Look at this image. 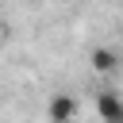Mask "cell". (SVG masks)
<instances>
[{
	"label": "cell",
	"instance_id": "cell-1",
	"mask_svg": "<svg viewBox=\"0 0 123 123\" xmlns=\"http://www.w3.org/2000/svg\"><path fill=\"white\" fill-rule=\"evenodd\" d=\"M46 119L50 123H73L77 119V96L73 92H54L46 104Z\"/></svg>",
	"mask_w": 123,
	"mask_h": 123
},
{
	"label": "cell",
	"instance_id": "cell-2",
	"mask_svg": "<svg viewBox=\"0 0 123 123\" xmlns=\"http://www.w3.org/2000/svg\"><path fill=\"white\" fill-rule=\"evenodd\" d=\"M96 115L104 123H123V96L119 92H100L96 96Z\"/></svg>",
	"mask_w": 123,
	"mask_h": 123
},
{
	"label": "cell",
	"instance_id": "cell-3",
	"mask_svg": "<svg viewBox=\"0 0 123 123\" xmlns=\"http://www.w3.org/2000/svg\"><path fill=\"white\" fill-rule=\"evenodd\" d=\"M88 62H92V69H96V73H115V65H119V54H115L111 46H92Z\"/></svg>",
	"mask_w": 123,
	"mask_h": 123
}]
</instances>
